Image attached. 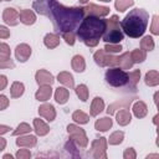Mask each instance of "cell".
<instances>
[{
	"instance_id": "obj_8",
	"label": "cell",
	"mask_w": 159,
	"mask_h": 159,
	"mask_svg": "<svg viewBox=\"0 0 159 159\" xmlns=\"http://www.w3.org/2000/svg\"><path fill=\"white\" fill-rule=\"evenodd\" d=\"M91 155L94 158H107L106 155V149H107V140L106 138H98L92 143L91 148Z\"/></svg>"
},
{
	"instance_id": "obj_27",
	"label": "cell",
	"mask_w": 159,
	"mask_h": 159,
	"mask_svg": "<svg viewBox=\"0 0 159 159\" xmlns=\"http://www.w3.org/2000/svg\"><path fill=\"white\" fill-rule=\"evenodd\" d=\"M94 127L97 130H101V132H106L107 129H109L112 127V119L106 117V118H101V119H97L96 123H94Z\"/></svg>"
},
{
	"instance_id": "obj_36",
	"label": "cell",
	"mask_w": 159,
	"mask_h": 159,
	"mask_svg": "<svg viewBox=\"0 0 159 159\" xmlns=\"http://www.w3.org/2000/svg\"><path fill=\"white\" fill-rule=\"evenodd\" d=\"M140 47L144 51H152L154 48V41L150 36H145L142 41H140Z\"/></svg>"
},
{
	"instance_id": "obj_52",
	"label": "cell",
	"mask_w": 159,
	"mask_h": 159,
	"mask_svg": "<svg viewBox=\"0 0 159 159\" xmlns=\"http://www.w3.org/2000/svg\"><path fill=\"white\" fill-rule=\"evenodd\" d=\"M80 1H81V2H82V4H86V2H87V1H88V0H80Z\"/></svg>"
},
{
	"instance_id": "obj_3",
	"label": "cell",
	"mask_w": 159,
	"mask_h": 159,
	"mask_svg": "<svg viewBox=\"0 0 159 159\" xmlns=\"http://www.w3.org/2000/svg\"><path fill=\"white\" fill-rule=\"evenodd\" d=\"M148 20H149V15L145 10L143 9H133L132 11H129V14L122 20L120 26L122 30L133 39L140 37L147 29L148 25Z\"/></svg>"
},
{
	"instance_id": "obj_24",
	"label": "cell",
	"mask_w": 159,
	"mask_h": 159,
	"mask_svg": "<svg viewBox=\"0 0 159 159\" xmlns=\"http://www.w3.org/2000/svg\"><path fill=\"white\" fill-rule=\"evenodd\" d=\"M147 112H148V109H147V106H145L144 102L138 101V102L134 103V106H133V113H134L135 117L143 118L147 114Z\"/></svg>"
},
{
	"instance_id": "obj_13",
	"label": "cell",
	"mask_w": 159,
	"mask_h": 159,
	"mask_svg": "<svg viewBox=\"0 0 159 159\" xmlns=\"http://www.w3.org/2000/svg\"><path fill=\"white\" fill-rule=\"evenodd\" d=\"M116 66H119L122 70H129L133 66L130 52H124L123 55L118 56L117 60H116Z\"/></svg>"
},
{
	"instance_id": "obj_34",
	"label": "cell",
	"mask_w": 159,
	"mask_h": 159,
	"mask_svg": "<svg viewBox=\"0 0 159 159\" xmlns=\"http://www.w3.org/2000/svg\"><path fill=\"white\" fill-rule=\"evenodd\" d=\"M76 93H77V96L80 97L81 101L86 102V101L88 99V88H87L86 84H80V86H77V87H76Z\"/></svg>"
},
{
	"instance_id": "obj_45",
	"label": "cell",
	"mask_w": 159,
	"mask_h": 159,
	"mask_svg": "<svg viewBox=\"0 0 159 159\" xmlns=\"http://www.w3.org/2000/svg\"><path fill=\"white\" fill-rule=\"evenodd\" d=\"M123 157H124L125 159H133V158H135V153H134L133 148H128V149H125Z\"/></svg>"
},
{
	"instance_id": "obj_41",
	"label": "cell",
	"mask_w": 159,
	"mask_h": 159,
	"mask_svg": "<svg viewBox=\"0 0 159 159\" xmlns=\"http://www.w3.org/2000/svg\"><path fill=\"white\" fill-rule=\"evenodd\" d=\"M62 37L65 39V41H66L68 45H73V43H75V32H73V31L63 32V34H62Z\"/></svg>"
},
{
	"instance_id": "obj_19",
	"label": "cell",
	"mask_w": 159,
	"mask_h": 159,
	"mask_svg": "<svg viewBox=\"0 0 159 159\" xmlns=\"http://www.w3.org/2000/svg\"><path fill=\"white\" fill-rule=\"evenodd\" d=\"M104 108V103H103V99L101 97H94L93 101H92V104H91V116L96 117L97 114H99Z\"/></svg>"
},
{
	"instance_id": "obj_35",
	"label": "cell",
	"mask_w": 159,
	"mask_h": 159,
	"mask_svg": "<svg viewBox=\"0 0 159 159\" xmlns=\"http://www.w3.org/2000/svg\"><path fill=\"white\" fill-rule=\"evenodd\" d=\"M15 63L12 62L10 56H5L0 53V68H14Z\"/></svg>"
},
{
	"instance_id": "obj_39",
	"label": "cell",
	"mask_w": 159,
	"mask_h": 159,
	"mask_svg": "<svg viewBox=\"0 0 159 159\" xmlns=\"http://www.w3.org/2000/svg\"><path fill=\"white\" fill-rule=\"evenodd\" d=\"M31 130V128H30V125L27 124V123H21V124H19V127L14 130V133H12V135H19V134H25V133H29Z\"/></svg>"
},
{
	"instance_id": "obj_21",
	"label": "cell",
	"mask_w": 159,
	"mask_h": 159,
	"mask_svg": "<svg viewBox=\"0 0 159 159\" xmlns=\"http://www.w3.org/2000/svg\"><path fill=\"white\" fill-rule=\"evenodd\" d=\"M68 96H70L68 89H66V88H63V87H58V88L56 89V92H55V99H56V102L60 103V104L66 103L67 99H68Z\"/></svg>"
},
{
	"instance_id": "obj_31",
	"label": "cell",
	"mask_w": 159,
	"mask_h": 159,
	"mask_svg": "<svg viewBox=\"0 0 159 159\" xmlns=\"http://www.w3.org/2000/svg\"><path fill=\"white\" fill-rule=\"evenodd\" d=\"M10 92H11V97L12 98H17V97L22 96V93H24V84L21 82H14L12 86H11Z\"/></svg>"
},
{
	"instance_id": "obj_5",
	"label": "cell",
	"mask_w": 159,
	"mask_h": 159,
	"mask_svg": "<svg viewBox=\"0 0 159 159\" xmlns=\"http://www.w3.org/2000/svg\"><path fill=\"white\" fill-rule=\"evenodd\" d=\"M106 81L112 87H123L128 83V73L120 67H112L106 72Z\"/></svg>"
},
{
	"instance_id": "obj_28",
	"label": "cell",
	"mask_w": 159,
	"mask_h": 159,
	"mask_svg": "<svg viewBox=\"0 0 159 159\" xmlns=\"http://www.w3.org/2000/svg\"><path fill=\"white\" fill-rule=\"evenodd\" d=\"M34 125H35V130H36V133H37L39 135H45V134H47L48 130H50L48 125H47L43 120H41V119H39V118L34 119Z\"/></svg>"
},
{
	"instance_id": "obj_49",
	"label": "cell",
	"mask_w": 159,
	"mask_h": 159,
	"mask_svg": "<svg viewBox=\"0 0 159 159\" xmlns=\"http://www.w3.org/2000/svg\"><path fill=\"white\" fill-rule=\"evenodd\" d=\"M10 130V127L9 125H0V135L4 134V133H7Z\"/></svg>"
},
{
	"instance_id": "obj_26",
	"label": "cell",
	"mask_w": 159,
	"mask_h": 159,
	"mask_svg": "<svg viewBox=\"0 0 159 159\" xmlns=\"http://www.w3.org/2000/svg\"><path fill=\"white\" fill-rule=\"evenodd\" d=\"M57 80H58L62 84H65V86H67V87H70V88H72V87L75 86L73 77H72V75L68 73V72H60L58 76H57Z\"/></svg>"
},
{
	"instance_id": "obj_2",
	"label": "cell",
	"mask_w": 159,
	"mask_h": 159,
	"mask_svg": "<svg viewBox=\"0 0 159 159\" xmlns=\"http://www.w3.org/2000/svg\"><path fill=\"white\" fill-rule=\"evenodd\" d=\"M106 30V20L97 16H87L82 19L80 26L77 27V36L80 41L89 47L98 45L101 36Z\"/></svg>"
},
{
	"instance_id": "obj_51",
	"label": "cell",
	"mask_w": 159,
	"mask_h": 159,
	"mask_svg": "<svg viewBox=\"0 0 159 159\" xmlns=\"http://www.w3.org/2000/svg\"><path fill=\"white\" fill-rule=\"evenodd\" d=\"M4 158H10V159H11V158H12V157H11V155H10V154H6V155H4Z\"/></svg>"
},
{
	"instance_id": "obj_50",
	"label": "cell",
	"mask_w": 159,
	"mask_h": 159,
	"mask_svg": "<svg viewBox=\"0 0 159 159\" xmlns=\"http://www.w3.org/2000/svg\"><path fill=\"white\" fill-rule=\"evenodd\" d=\"M5 145H6V140L4 138H0V152L5 148Z\"/></svg>"
},
{
	"instance_id": "obj_54",
	"label": "cell",
	"mask_w": 159,
	"mask_h": 159,
	"mask_svg": "<svg viewBox=\"0 0 159 159\" xmlns=\"http://www.w3.org/2000/svg\"><path fill=\"white\" fill-rule=\"evenodd\" d=\"M5 1H10V0H5Z\"/></svg>"
},
{
	"instance_id": "obj_6",
	"label": "cell",
	"mask_w": 159,
	"mask_h": 159,
	"mask_svg": "<svg viewBox=\"0 0 159 159\" xmlns=\"http://www.w3.org/2000/svg\"><path fill=\"white\" fill-rule=\"evenodd\" d=\"M67 132H68L72 142H75L78 147H81V148H86L87 147L88 139H87L86 133H84V130L82 128H80V127H77L75 124H70L67 127Z\"/></svg>"
},
{
	"instance_id": "obj_37",
	"label": "cell",
	"mask_w": 159,
	"mask_h": 159,
	"mask_svg": "<svg viewBox=\"0 0 159 159\" xmlns=\"http://www.w3.org/2000/svg\"><path fill=\"white\" fill-rule=\"evenodd\" d=\"M133 4H134L133 0H116V9L118 11H124Z\"/></svg>"
},
{
	"instance_id": "obj_25",
	"label": "cell",
	"mask_w": 159,
	"mask_h": 159,
	"mask_svg": "<svg viewBox=\"0 0 159 159\" xmlns=\"http://www.w3.org/2000/svg\"><path fill=\"white\" fill-rule=\"evenodd\" d=\"M16 144H17L19 147H26V148L34 147V145L36 144V137H34V135L20 137V138L16 140Z\"/></svg>"
},
{
	"instance_id": "obj_44",
	"label": "cell",
	"mask_w": 159,
	"mask_h": 159,
	"mask_svg": "<svg viewBox=\"0 0 159 159\" xmlns=\"http://www.w3.org/2000/svg\"><path fill=\"white\" fill-rule=\"evenodd\" d=\"M7 106H9V99L4 94H0V111L5 109Z\"/></svg>"
},
{
	"instance_id": "obj_12",
	"label": "cell",
	"mask_w": 159,
	"mask_h": 159,
	"mask_svg": "<svg viewBox=\"0 0 159 159\" xmlns=\"http://www.w3.org/2000/svg\"><path fill=\"white\" fill-rule=\"evenodd\" d=\"M15 55H16V58H17L19 61L25 62V61H27V58H29L30 55H31V47H30L29 45H26V43H21V45H19V46L16 47Z\"/></svg>"
},
{
	"instance_id": "obj_53",
	"label": "cell",
	"mask_w": 159,
	"mask_h": 159,
	"mask_svg": "<svg viewBox=\"0 0 159 159\" xmlns=\"http://www.w3.org/2000/svg\"><path fill=\"white\" fill-rule=\"evenodd\" d=\"M101 1H109V0H101Z\"/></svg>"
},
{
	"instance_id": "obj_18",
	"label": "cell",
	"mask_w": 159,
	"mask_h": 159,
	"mask_svg": "<svg viewBox=\"0 0 159 159\" xmlns=\"http://www.w3.org/2000/svg\"><path fill=\"white\" fill-rule=\"evenodd\" d=\"M19 19H20V21H21L22 24H25V25H31V24L35 22L36 16H35V14H34L31 10H26V9H25V10H21V11H20Z\"/></svg>"
},
{
	"instance_id": "obj_40",
	"label": "cell",
	"mask_w": 159,
	"mask_h": 159,
	"mask_svg": "<svg viewBox=\"0 0 159 159\" xmlns=\"http://www.w3.org/2000/svg\"><path fill=\"white\" fill-rule=\"evenodd\" d=\"M122 50V46L118 43H107L104 46V51L108 53H114V52H119Z\"/></svg>"
},
{
	"instance_id": "obj_23",
	"label": "cell",
	"mask_w": 159,
	"mask_h": 159,
	"mask_svg": "<svg viewBox=\"0 0 159 159\" xmlns=\"http://www.w3.org/2000/svg\"><path fill=\"white\" fill-rule=\"evenodd\" d=\"M71 65H72V68H73L76 72H83L84 68H86V62H84L83 57L80 56V55L73 56V58H72V63H71Z\"/></svg>"
},
{
	"instance_id": "obj_4",
	"label": "cell",
	"mask_w": 159,
	"mask_h": 159,
	"mask_svg": "<svg viewBox=\"0 0 159 159\" xmlns=\"http://www.w3.org/2000/svg\"><path fill=\"white\" fill-rule=\"evenodd\" d=\"M123 40V32L119 27V20L117 15H113L109 20H106V30L103 32V41L107 43H118Z\"/></svg>"
},
{
	"instance_id": "obj_48",
	"label": "cell",
	"mask_w": 159,
	"mask_h": 159,
	"mask_svg": "<svg viewBox=\"0 0 159 159\" xmlns=\"http://www.w3.org/2000/svg\"><path fill=\"white\" fill-rule=\"evenodd\" d=\"M6 84H7V80H6V76L1 75V76H0V91H1V89H4V88L6 87Z\"/></svg>"
},
{
	"instance_id": "obj_17",
	"label": "cell",
	"mask_w": 159,
	"mask_h": 159,
	"mask_svg": "<svg viewBox=\"0 0 159 159\" xmlns=\"http://www.w3.org/2000/svg\"><path fill=\"white\" fill-rule=\"evenodd\" d=\"M32 6L39 14L47 16L48 15V10H50V0H36Z\"/></svg>"
},
{
	"instance_id": "obj_43",
	"label": "cell",
	"mask_w": 159,
	"mask_h": 159,
	"mask_svg": "<svg viewBox=\"0 0 159 159\" xmlns=\"http://www.w3.org/2000/svg\"><path fill=\"white\" fill-rule=\"evenodd\" d=\"M159 29H158V16L157 15H154L153 16V25H152V32L154 34V35H158L159 34V31H158Z\"/></svg>"
},
{
	"instance_id": "obj_20",
	"label": "cell",
	"mask_w": 159,
	"mask_h": 159,
	"mask_svg": "<svg viewBox=\"0 0 159 159\" xmlns=\"http://www.w3.org/2000/svg\"><path fill=\"white\" fill-rule=\"evenodd\" d=\"M116 118H117V122H118L120 125H127V124L130 122L132 116H130V113H129L128 109L123 108V109H120L119 112L116 113Z\"/></svg>"
},
{
	"instance_id": "obj_47",
	"label": "cell",
	"mask_w": 159,
	"mask_h": 159,
	"mask_svg": "<svg viewBox=\"0 0 159 159\" xmlns=\"http://www.w3.org/2000/svg\"><path fill=\"white\" fill-rule=\"evenodd\" d=\"M10 37V31L5 26H0V39H7Z\"/></svg>"
},
{
	"instance_id": "obj_55",
	"label": "cell",
	"mask_w": 159,
	"mask_h": 159,
	"mask_svg": "<svg viewBox=\"0 0 159 159\" xmlns=\"http://www.w3.org/2000/svg\"><path fill=\"white\" fill-rule=\"evenodd\" d=\"M0 1H1V0H0Z\"/></svg>"
},
{
	"instance_id": "obj_42",
	"label": "cell",
	"mask_w": 159,
	"mask_h": 159,
	"mask_svg": "<svg viewBox=\"0 0 159 159\" xmlns=\"http://www.w3.org/2000/svg\"><path fill=\"white\" fill-rule=\"evenodd\" d=\"M16 157H17L19 159H27V158L31 157V153H30L29 149H20V150L17 152Z\"/></svg>"
},
{
	"instance_id": "obj_16",
	"label": "cell",
	"mask_w": 159,
	"mask_h": 159,
	"mask_svg": "<svg viewBox=\"0 0 159 159\" xmlns=\"http://www.w3.org/2000/svg\"><path fill=\"white\" fill-rule=\"evenodd\" d=\"M132 101H133V98H125V99H122V101L114 102V103H112V104L108 107L107 113H108V114H113L117 109H123V108H125V109H127V108H129V106H130Z\"/></svg>"
},
{
	"instance_id": "obj_30",
	"label": "cell",
	"mask_w": 159,
	"mask_h": 159,
	"mask_svg": "<svg viewBox=\"0 0 159 159\" xmlns=\"http://www.w3.org/2000/svg\"><path fill=\"white\" fill-rule=\"evenodd\" d=\"M139 77H140V71L139 70H134L132 71L129 75H128V84L130 88H135L138 81H139Z\"/></svg>"
},
{
	"instance_id": "obj_29",
	"label": "cell",
	"mask_w": 159,
	"mask_h": 159,
	"mask_svg": "<svg viewBox=\"0 0 159 159\" xmlns=\"http://www.w3.org/2000/svg\"><path fill=\"white\" fill-rule=\"evenodd\" d=\"M145 83L148 86H157L159 83V75L157 71H149L145 75Z\"/></svg>"
},
{
	"instance_id": "obj_15",
	"label": "cell",
	"mask_w": 159,
	"mask_h": 159,
	"mask_svg": "<svg viewBox=\"0 0 159 159\" xmlns=\"http://www.w3.org/2000/svg\"><path fill=\"white\" fill-rule=\"evenodd\" d=\"M51 94H52V88H51V86L43 84V86H41V87L37 89V92L35 93V97H36L37 101L45 102V101L50 99Z\"/></svg>"
},
{
	"instance_id": "obj_32",
	"label": "cell",
	"mask_w": 159,
	"mask_h": 159,
	"mask_svg": "<svg viewBox=\"0 0 159 159\" xmlns=\"http://www.w3.org/2000/svg\"><path fill=\"white\" fill-rule=\"evenodd\" d=\"M72 119H73L75 122L80 123V124H84V123L88 122L89 117H88L84 112H82V111H76V112L72 114Z\"/></svg>"
},
{
	"instance_id": "obj_7",
	"label": "cell",
	"mask_w": 159,
	"mask_h": 159,
	"mask_svg": "<svg viewBox=\"0 0 159 159\" xmlns=\"http://www.w3.org/2000/svg\"><path fill=\"white\" fill-rule=\"evenodd\" d=\"M116 60H117L116 56L106 52L104 50H98L94 53V61H96V63L99 65V66H102V67L103 66H112V67H114L116 66Z\"/></svg>"
},
{
	"instance_id": "obj_10",
	"label": "cell",
	"mask_w": 159,
	"mask_h": 159,
	"mask_svg": "<svg viewBox=\"0 0 159 159\" xmlns=\"http://www.w3.org/2000/svg\"><path fill=\"white\" fill-rule=\"evenodd\" d=\"M2 19L7 25L15 26L19 22V12L12 7H6L2 14Z\"/></svg>"
},
{
	"instance_id": "obj_14",
	"label": "cell",
	"mask_w": 159,
	"mask_h": 159,
	"mask_svg": "<svg viewBox=\"0 0 159 159\" xmlns=\"http://www.w3.org/2000/svg\"><path fill=\"white\" fill-rule=\"evenodd\" d=\"M39 113L40 116H42L43 118H46L47 120H53L55 117H56V112H55V108L52 104H48V103H45L42 106H40L39 108Z\"/></svg>"
},
{
	"instance_id": "obj_33",
	"label": "cell",
	"mask_w": 159,
	"mask_h": 159,
	"mask_svg": "<svg viewBox=\"0 0 159 159\" xmlns=\"http://www.w3.org/2000/svg\"><path fill=\"white\" fill-rule=\"evenodd\" d=\"M145 56H147V53L142 48L140 50H134L133 52H130V57H132L133 63L134 62H142V61H144L145 60Z\"/></svg>"
},
{
	"instance_id": "obj_9",
	"label": "cell",
	"mask_w": 159,
	"mask_h": 159,
	"mask_svg": "<svg viewBox=\"0 0 159 159\" xmlns=\"http://www.w3.org/2000/svg\"><path fill=\"white\" fill-rule=\"evenodd\" d=\"M83 12L87 16H97V17H102L109 14V7L107 6H98L94 4H89L87 6L83 7Z\"/></svg>"
},
{
	"instance_id": "obj_46",
	"label": "cell",
	"mask_w": 159,
	"mask_h": 159,
	"mask_svg": "<svg viewBox=\"0 0 159 159\" xmlns=\"http://www.w3.org/2000/svg\"><path fill=\"white\" fill-rule=\"evenodd\" d=\"M0 53L5 55V56H10V48L6 43H1L0 42Z\"/></svg>"
},
{
	"instance_id": "obj_38",
	"label": "cell",
	"mask_w": 159,
	"mask_h": 159,
	"mask_svg": "<svg viewBox=\"0 0 159 159\" xmlns=\"http://www.w3.org/2000/svg\"><path fill=\"white\" fill-rule=\"evenodd\" d=\"M123 137H124V133H123V132L117 130V132L112 133V134H111V137H109V144H114V145H116V144L122 143Z\"/></svg>"
},
{
	"instance_id": "obj_1",
	"label": "cell",
	"mask_w": 159,
	"mask_h": 159,
	"mask_svg": "<svg viewBox=\"0 0 159 159\" xmlns=\"http://www.w3.org/2000/svg\"><path fill=\"white\" fill-rule=\"evenodd\" d=\"M83 7H66L57 0H50L48 17H51L55 30L60 32L75 31L83 19Z\"/></svg>"
},
{
	"instance_id": "obj_22",
	"label": "cell",
	"mask_w": 159,
	"mask_h": 159,
	"mask_svg": "<svg viewBox=\"0 0 159 159\" xmlns=\"http://www.w3.org/2000/svg\"><path fill=\"white\" fill-rule=\"evenodd\" d=\"M43 42H45L46 47L55 48L60 43V35H57V34H47L45 36V39H43Z\"/></svg>"
},
{
	"instance_id": "obj_11",
	"label": "cell",
	"mask_w": 159,
	"mask_h": 159,
	"mask_svg": "<svg viewBox=\"0 0 159 159\" xmlns=\"http://www.w3.org/2000/svg\"><path fill=\"white\" fill-rule=\"evenodd\" d=\"M36 81H37V83L41 84V86H43V84L51 86L55 80H53V76H52L48 71H46V70H39V71L36 72Z\"/></svg>"
}]
</instances>
